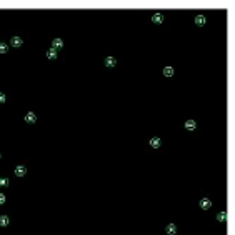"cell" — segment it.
<instances>
[{"mask_svg": "<svg viewBox=\"0 0 235 235\" xmlns=\"http://www.w3.org/2000/svg\"><path fill=\"white\" fill-rule=\"evenodd\" d=\"M47 59L55 60V59H57V50H54V48H48V50H47Z\"/></svg>", "mask_w": 235, "mask_h": 235, "instance_id": "obj_12", "label": "cell"}, {"mask_svg": "<svg viewBox=\"0 0 235 235\" xmlns=\"http://www.w3.org/2000/svg\"><path fill=\"white\" fill-rule=\"evenodd\" d=\"M200 207L203 210H209L210 207H212V200H210V198H202L200 200Z\"/></svg>", "mask_w": 235, "mask_h": 235, "instance_id": "obj_7", "label": "cell"}, {"mask_svg": "<svg viewBox=\"0 0 235 235\" xmlns=\"http://www.w3.org/2000/svg\"><path fill=\"white\" fill-rule=\"evenodd\" d=\"M165 230H167V234H168V235H175V234H177V227H175V223H168Z\"/></svg>", "mask_w": 235, "mask_h": 235, "instance_id": "obj_9", "label": "cell"}, {"mask_svg": "<svg viewBox=\"0 0 235 235\" xmlns=\"http://www.w3.org/2000/svg\"><path fill=\"white\" fill-rule=\"evenodd\" d=\"M105 65H107V67H115V65H117V60L113 59V57H107V59H105Z\"/></svg>", "mask_w": 235, "mask_h": 235, "instance_id": "obj_11", "label": "cell"}, {"mask_svg": "<svg viewBox=\"0 0 235 235\" xmlns=\"http://www.w3.org/2000/svg\"><path fill=\"white\" fill-rule=\"evenodd\" d=\"M22 43H23V40H22L20 37H12V38H10V45H12V47H15V48L22 47Z\"/></svg>", "mask_w": 235, "mask_h": 235, "instance_id": "obj_2", "label": "cell"}, {"mask_svg": "<svg viewBox=\"0 0 235 235\" xmlns=\"http://www.w3.org/2000/svg\"><path fill=\"white\" fill-rule=\"evenodd\" d=\"M217 220H218V222H225V220H227V212H218Z\"/></svg>", "mask_w": 235, "mask_h": 235, "instance_id": "obj_14", "label": "cell"}, {"mask_svg": "<svg viewBox=\"0 0 235 235\" xmlns=\"http://www.w3.org/2000/svg\"><path fill=\"white\" fill-rule=\"evenodd\" d=\"M160 145H162V140H160L159 137H153V139H150V147H152V148H159Z\"/></svg>", "mask_w": 235, "mask_h": 235, "instance_id": "obj_8", "label": "cell"}, {"mask_svg": "<svg viewBox=\"0 0 235 235\" xmlns=\"http://www.w3.org/2000/svg\"><path fill=\"white\" fill-rule=\"evenodd\" d=\"M7 50H9V45L0 42V54H7Z\"/></svg>", "mask_w": 235, "mask_h": 235, "instance_id": "obj_16", "label": "cell"}, {"mask_svg": "<svg viewBox=\"0 0 235 235\" xmlns=\"http://www.w3.org/2000/svg\"><path fill=\"white\" fill-rule=\"evenodd\" d=\"M0 159H2V153H0Z\"/></svg>", "mask_w": 235, "mask_h": 235, "instance_id": "obj_20", "label": "cell"}, {"mask_svg": "<svg viewBox=\"0 0 235 235\" xmlns=\"http://www.w3.org/2000/svg\"><path fill=\"white\" fill-rule=\"evenodd\" d=\"M4 102H5V93L0 92V104H4Z\"/></svg>", "mask_w": 235, "mask_h": 235, "instance_id": "obj_19", "label": "cell"}, {"mask_svg": "<svg viewBox=\"0 0 235 235\" xmlns=\"http://www.w3.org/2000/svg\"><path fill=\"white\" fill-rule=\"evenodd\" d=\"M195 127H197V123H195V120H192V118L185 122V129H187V130H195Z\"/></svg>", "mask_w": 235, "mask_h": 235, "instance_id": "obj_10", "label": "cell"}, {"mask_svg": "<svg viewBox=\"0 0 235 235\" xmlns=\"http://www.w3.org/2000/svg\"><path fill=\"white\" fill-rule=\"evenodd\" d=\"M25 122L27 123H35V122H37V115H35L34 112H29L25 115Z\"/></svg>", "mask_w": 235, "mask_h": 235, "instance_id": "obj_5", "label": "cell"}, {"mask_svg": "<svg viewBox=\"0 0 235 235\" xmlns=\"http://www.w3.org/2000/svg\"><path fill=\"white\" fill-rule=\"evenodd\" d=\"M9 223H10V220L7 215H0V227H7Z\"/></svg>", "mask_w": 235, "mask_h": 235, "instance_id": "obj_13", "label": "cell"}, {"mask_svg": "<svg viewBox=\"0 0 235 235\" xmlns=\"http://www.w3.org/2000/svg\"><path fill=\"white\" fill-rule=\"evenodd\" d=\"M4 203H5V195L0 193V205H4Z\"/></svg>", "mask_w": 235, "mask_h": 235, "instance_id": "obj_18", "label": "cell"}, {"mask_svg": "<svg viewBox=\"0 0 235 235\" xmlns=\"http://www.w3.org/2000/svg\"><path fill=\"white\" fill-rule=\"evenodd\" d=\"M164 75L165 77H172L173 75V68L172 67H165L164 68Z\"/></svg>", "mask_w": 235, "mask_h": 235, "instance_id": "obj_15", "label": "cell"}, {"mask_svg": "<svg viewBox=\"0 0 235 235\" xmlns=\"http://www.w3.org/2000/svg\"><path fill=\"white\" fill-rule=\"evenodd\" d=\"M25 173H27V168L23 165H17L15 167V175L17 177H25Z\"/></svg>", "mask_w": 235, "mask_h": 235, "instance_id": "obj_3", "label": "cell"}, {"mask_svg": "<svg viewBox=\"0 0 235 235\" xmlns=\"http://www.w3.org/2000/svg\"><path fill=\"white\" fill-rule=\"evenodd\" d=\"M152 22H153V23H157V25H160V23L164 22V15H162L160 12H155L153 15H152Z\"/></svg>", "mask_w": 235, "mask_h": 235, "instance_id": "obj_1", "label": "cell"}, {"mask_svg": "<svg viewBox=\"0 0 235 235\" xmlns=\"http://www.w3.org/2000/svg\"><path fill=\"white\" fill-rule=\"evenodd\" d=\"M62 47H63V40L62 38H54V40H52V48H54V50L62 48Z\"/></svg>", "mask_w": 235, "mask_h": 235, "instance_id": "obj_4", "label": "cell"}, {"mask_svg": "<svg viewBox=\"0 0 235 235\" xmlns=\"http://www.w3.org/2000/svg\"><path fill=\"white\" fill-rule=\"evenodd\" d=\"M10 182H9V178H5V177H0V187H7Z\"/></svg>", "mask_w": 235, "mask_h": 235, "instance_id": "obj_17", "label": "cell"}, {"mask_svg": "<svg viewBox=\"0 0 235 235\" xmlns=\"http://www.w3.org/2000/svg\"><path fill=\"white\" fill-rule=\"evenodd\" d=\"M195 23H197L198 27H203L207 23V18H205V15H197V17H195Z\"/></svg>", "mask_w": 235, "mask_h": 235, "instance_id": "obj_6", "label": "cell"}]
</instances>
